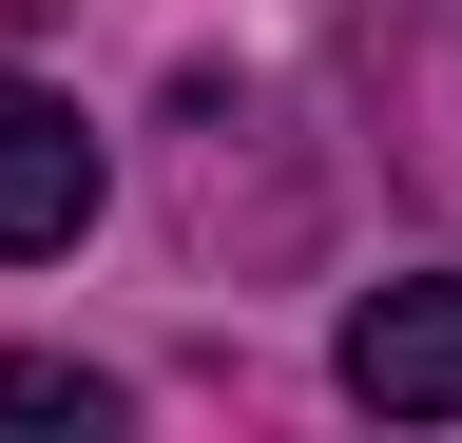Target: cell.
I'll use <instances>...</instances> for the list:
<instances>
[{
	"instance_id": "obj_2",
	"label": "cell",
	"mask_w": 462,
	"mask_h": 443,
	"mask_svg": "<svg viewBox=\"0 0 462 443\" xmlns=\"http://www.w3.org/2000/svg\"><path fill=\"white\" fill-rule=\"evenodd\" d=\"M78 232H97V135H78V97L0 78V251H78Z\"/></svg>"
},
{
	"instance_id": "obj_3",
	"label": "cell",
	"mask_w": 462,
	"mask_h": 443,
	"mask_svg": "<svg viewBox=\"0 0 462 443\" xmlns=\"http://www.w3.org/2000/svg\"><path fill=\"white\" fill-rule=\"evenodd\" d=\"M0 424H116V385L58 366V347H20V366H0Z\"/></svg>"
},
{
	"instance_id": "obj_1",
	"label": "cell",
	"mask_w": 462,
	"mask_h": 443,
	"mask_svg": "<svg viewBox=\"0 0 462 443\" xmlns=\"http://www.w3.org/2000/svg\"><path fill=\"white\" fill-rule=\"evenodd\" d=\"M346 405H385V424H462V270L346 309Z\"/></svg>"
}]
</instances>
